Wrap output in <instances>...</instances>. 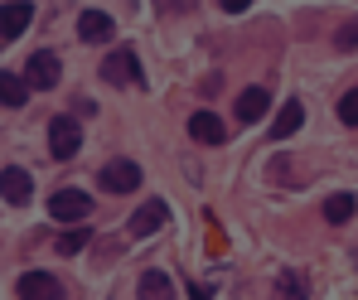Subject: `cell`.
Masks as SVG:
<instances>
[{"instance_id": "6da1fadb", "label": "cell", "mask_w": 358, "mask_h": 300, "mask_svg": "<svg viewBox=\"0 0 358 300\" xmlns=\"http://www.w3.org/2000/svg\"><path fill=\"white\" fill-rule=\"evenodd\" d=\"M83 150V126L78 117H54L49 121V155L54 160H73Z\"/></svg>"}, {"instance_id": "7a4b0ae2", "label": "cell", "mask_w": 358, "mask_h": 300, "mask_svg": "<svg viewBox=\"0 0 358 300\" xmlns=\"http://www.w3.org/2000/svg\"><path fill=\"white\" fill-rule=\"evenodd\" d=\"M102 78H107V83H126V87H141V83H145V73H141V59H136V54H131V49H117V54H107V59H102Z\"/></svg>"}, {"instance_id": "3957f363", "label": "cell", "mask_w": 358, "mask_h": 300, "mask_svg": "<svg viewBox=\"0 0 358 300\" xmlns=\"http://www.w3.org/2000/svg\"><path fill=\"white\" fill-rule=\"evenodd\" d=\"M49 213H54L59 223H83V218L92 213V194H83V189H59V194L49 199Z\"/></svg>"}, {"instance_id": "277c9868", "label": "cell", "mask_w": 358, "mask_h": 300, "mask_svg": "<svg viewBox=\"0 0 358 300\" xmlns=\"http://www.w3.org/2000/svg\"><path fill=\"white\" fill-rule=\"evenodd\" d=\"M165 218H170V208H165L160 199H145V203L131 213L126 233H131V238H150V233H160V228H165Z\"/></svg>"}, {"instance_id": "5b68a950", "label": "cell", "mask_w": 358, "mask_h": 300, "mask_svg": "<svg viewBox=\"0 0 358 300\" xmlns=\"http://www.w3.org/2000/svg\"><path fill=\"white\" fill-rule=\"evenodd\" d=\"M0 199H5V203H15V208H24V203L34 199V180H29V170L5 165V170H0Z\"/></svg>"}, {"instance_id": "8992f818", "label": "cell", "mask_w": 358, "mask_h": 300, "mask_svg": "<svg viewBox=\"0 0 358 300\" xmlns=\"http://www.w3.org/2000/svg\"><path fill=\"white\" fill-rule=\"evenodd\" d=\"M59 73H63V63H59V54H49V49H39L34 59L24 63V83H29V92H34V87H59Z\"/></svg>"}, {"instance_id": "52a82bcc", "label": "cell", "mask_w": 358, "mask_h": 300, "mask_svg": "<svg viewBox=\"0 0 358 300\" xmlns=\"http://www.w3.org/2000/svg\"><path fill=\"white\" fill-rule=\"evenodd\" d=\"M97 184H102L107 194H131V189H141V165H136V160H112V165L97 175Z\"/></svg>"}, {"instance_id": "ba28073f", "label": "cell", "mask_w": 358, "mask_h": 300, "mask_svg": "<svg viewBox=\"0 0 358 300\" xmlns=\"http://www.w3.org/2000/svg\"><path fill=\"white\" fill-rule=\"evenodd\" d=\"M29 20H34V5H29V0H10V5H0V39H5V44L20 39V34L29 29Z\"/></svg>"}, {"instance_id": "9c48e42d", "label": "cell", "mask_w": 358, "mask_h": 300, "mask_svg": "<svg viewBox=\"0 0 358 300\" xmlns=\"http://www.w3.org/2000/svg\"><path fill=\"white\" fill-rule=\"evenodd\" d=\"M189 136L203 141V145H223L228 141V126H223V117H213V112H194L189 117Z\"/></svg>"}, {"instance_id": "30bf717a", "label": "cell", "mask_w": 358, "mask_h": 300, "mask_svg": "<svg viewBox=\"0 0 358 300\" xmlns=\"http://www.w3.org/2000/svg\"><path fill=\"white\" fill-rule=\"evenodd\" d=\"M78 34H83L87 44H102V39L117 34V24H112V15H102V10H83V15H78Z\"/></svg>"}, {"instance_id": "8fae6325", "label": "cell", "mask_w": 358, "mask_h": 300, "mask_svg": "<svg viewBox=\"0 0 358 300\" xmlns=\"http://www.w3.org/2000/svg\"><path fill=\"white\" fill-rule=\"evenodd\" d=\"M266 107H271V92H266V87H247V92L238 97V121L252 126V121L266 117Z\"/></svg>"}, {"instance_id": "7c38bea8", "label": "cell", "mask_w": 358, "mask_h": 300, "mask_svg": "<svg viewBox=\"0 0 358 300\" xmlns=\"http://www.w3.org/2000/svg\"><path fill=\"white\" fill-rule=\"evenodd\" d=\"M300 126H305V107H300V97H291V102L276 112V121H271V141H286V136H296Z\"/></svg>"}, {"instance_id": "4fadbf2b", "label": "cell", "mask_w": 358, "mask_h": 300, "mask_svg": "<svg viewBox=\"0 0 358 300\" xmlns=\"http://www.w3.org/2000/svg\"><path fill=\"white\" fill-rule=\"evenodd\" d=\"M20 296H63V286L49 271H24L20 276Z\"/></svg>"}, {"instance_id": "5bb4252c", "label": "cell", "mask_w": 358, "mask_h": 300, "mask_svg": "<svg viewBox=\"0 0 358 300\" xmlns=\"http://www.w3.org/2000/svg\"><path fill=\"white\" fill-rule=\"evenodd\" d=\"M0 102L5 107H24L29 102V83L15 78V73H0Z\"/></svg>"}, {"instance_id": "9a60e30c", "label": "cell", "mask_w": 358, "mask_h": 300, "mask_svg": "<svg viewBox=\"0 0 358 300\" xmlns=\"http://www.w3.org/2000/svg\"><path fill=\"white\" fill-rule=\"evenodd\" d=\"M354 208H358L354 194H329V199H324V218H329V223H349Z\"/></svg>"}, {"instance_id": "2e32d148", "label": "cell", "mask_w": 358, "mask_h": 300, "mask_svg": "<svg viewBox=\"0 0 358 300\" xmlns=\"http://www.w3.org/2000/svg\"><path fill=\"white\" fill-rule=\"evenodd\" d=\"M170 291H175V286H170V276H165L160 266L141 276V296H170Z\"/></svg>"}, {"instance_id": "e0dca14e", "label": "cell", "mask_w": 358, "mask_h": 300, "mask_svg": "<svg viewBox=\"0 0 358 300\" xmlns=\"http://www.w3.org/2000/svg\"><path fill=\"white\" fill-rule=\"evenodd\" d=\"M339 121H344V126H358V87L339 97Z\"/></svg>"}, {"instance_id": "ac0fdd59", "label": "cell", "mask_w": 358, "mask_h": 300, "mask_svg": "<svg viewBox=\"0 0 358 300\" xmlns=\"http://www.w3.org/2000/svg\"><path fill=\"white\" fill-rule=\"evenodd\" d=\"M83 247H87V233H83V228H78V233H63V238H59V252H63V257H78Z\"/></svg>"}, {"instance_id": "d6986e66", "label": "cell", "mask_w": 358, "mask_h": 300, "mask_svg": "<svg viewBox=\"0 0 358 300\" xmlns=\"http://www.w3.org/2000/svg\"><path fill=\"white\" fill-rule=\"evenodd\" d=\"M276 291H281V296H305L310 286H305V276H296V271H286V276L276 281Z\"/></svg>"}, {"instance_id": "ffe728a7", "label": "cell", "mask_w": 358, "mask_h": 300, "mask_svg": "<svg viewBox=\"0 0 358 300\" xmlns=\"http://www.w3.org/2000/svg\"><path fill=\"white\" fill-rule=\"evenodd\" d=\"M334 44H339L344 54H354V49H358V20H354V24H344V29H339V39H334Z\"/></svg>"}, {"instance_id": "44dd1931", "label": "cell", "mask_w": 358, "mask_h": 300, "mask_svg": "<svg viewBox=\"0 0 358 300\" xmlns=\"http://www.w3.org/2000/svg\"><path fill=\"white\" fill-rule=\"evenodd\" d=\"M218 5H223V10H228V15H242V10H247V5H252V0H218Z\"/></svg>"}]
</instances>
